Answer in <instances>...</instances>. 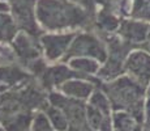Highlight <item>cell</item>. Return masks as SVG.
<instances>
[{
    "mask_svg": "<svg viewBox=\"0 0 150 131\" xmlns=\"http://www.w3.org/2000/svg\"><path fill=\"white\" fill-rule=\"evenodd\" d=\"M93 13L74 0H37V20L42 31L91 29Z\"/></svg>",
    "mask_w": 150,
    "mask_h": 131,
    "instance_id": "1",
    "label": "cell"
},
{
    "mask_svg": "<svg viewBox=\"0 0 150 131\" xmlns=\"http://www.w3.org/2000/svg\"><path fill=\"white\" fill-rule=\"evenodd\" d=\"M100 88L107 94L114 112H128L144 123V104L146 100L145 87L140 85L127 75H122L115 80L102 83Z\"/></svg>",
    "mask_w": 150,
    "mask_h": 131,
    "instance_id": "2",
    "label": "cell"
},
{
    "mask_svg": "<svg viewBox=\"0 0 150 131\" xmlns=\"http://www.w3.org/2000/svg\"><path fill=\"white\" fill-rule=\"evenodd\" d=\"M103 39L107 46V58L100 66L97 77L102 83H106L124 75L125 60L131 51L136 47L122 39L116 33L103 36Z\"/></svg>",
    "mask_w": 150,
    "mask_h": 131,
    "instance_id": "3",
    "label": "cell"
},
{
    "mask_svg": "<svg viewBox=\"0 0 150 131\" xmlns=\"http://www.w3.org/2000/svg\"><path fill=\"white\" fill-rule=\"evenodd\" d=\"M86 57L97 59L98 62L103 63L107 58V46L98 33L93 29H85L79 30L74 34V38L71 43V47L65 55L64 62H67L71 58Z\"/></svg>",
    "mask_w": 150,
    "mask_h": 131,
    "instance_id": "4",
    "label": "cell"
},
{
    "mask_svg": "<svg viewBox=\"0 0 150 131\" xmlns=\"http://www.w3.org/2000/svg\"><path fill=\"white\" fill-rule=\"evenodd\" d=\"M76 31H45L39 37L43 58L48 63L64 62Z\"/></svg>",
    "mask_w": 150,
    "mask_h": 131,
    "instance_id": "5",
    "label": "cell"
},
{
    "mask_svg": "<svg viewBox=\"0 0 150 131\" xmlns=\"http://www.w3.org/2000/svg\"><path fill=\"white\" fill-rule=\"evenodd\" d=\"M9 12L20 31L41 37L43 31L37 20V0H14L11 3Z\"/></svg>",
    "mask_w": 150,
    "mask_h": 131,
    "instance_id": "6",
    "label": "cell"
},
{
    "mask_svg": "<svg viewBox=\"0 0 150 131\" xmlns=\"http://www.w3.org/2000/svg\"><path fill=\"white\" fill-rule=\"evenodd\" d=\"M11 46L16 54L17 63L26 71L33 63L43 58L39 37L31 36L26 31H18Z\"/></svg>",
    "mask_w": 150,
    "mask_h": 131,
    "instance_id": "7",
    "label": "cell"
},
{
    "mask_svg": "<svg viewBox=\"0 0 150 131\" xmlns=\"http://www.w3.org/2000/svg\"><path fill=\"white\" fill-rule=\"evenodd\" d=\"M48 102L64 112L69 121V127H80L88 125L86 122V102L64 96L59 91L48 92ZM68 127V129H69Z\"/></svg>",
    "mask_w": 150,
    "mask_h": 131,
    "instance_id": "8",
    "label": "cell"
},
{
    "mask_svg": "<svg viewBox=\"0 0 150 131\" xmlns=\"http://www.w3.org/2000/svg\"><path fill=\"white\" fill-rule=\"evenodd\" d=\"M124 75L133 79L142 87H148L150 83V54L144 49L137 47L131 51L125 60Z\"/></svg>",
    "mask_w": 150,
    "mask_h": 131,
    "instance_id": "9",
    "label": "cell"
},
{
    "mask_svg": "<svg viewBox=\"0 0 150 131\" xmlns=\"http://www.w3.org/2000/svg\"><path fill=\"white\" fill-rule=\"evenodd\" d=\"M73 77L80 76L65 62H57L48 63L46 69L41 74V76L37 77V81L45 91L52 92L57 91L65 81Z\"/></svg>",
    "mask_w": 150,
    "mask_h": 131,
    "instance_id": "10",
    "label": "cell"
},
{
    "mask_svg": "<svg viewBox=\"0 0 150 131\" xmlns=\"http://www.w3.org/2000/svg\"><path fill=\"white\" fill-rule=\"evenodd\" d=\"M150 30V24L136 19H123L116 34L133 47H141Z\"/></svg>",
    "mask_w": 150,
    "mask_h": 131,
    "instance_id": "11",
    "label": "cell"
},
{
    "mask_svg": "<svg viewBox=\"0 0 150 131\" xmlns=\"http://www.w3.org/2000/svg\"><path fill=\"white\" fill-rule=\"evenodd\" d=\"M102 81L99 79H85V77H73L67 80L57 91L64 96L76 100L88 101L98 87H100Z\"/></svg>",
    "mask_w": 150,
    "mask_h": 131,
    "instance_id": "12",
    "label": "cell"
},
{
    "mask_svg": "<svg viewBox=\"0 0 150 131\" xmlns=\"http://www.w3.org/2000/svg\"><path fill=\"white\" fill-rule=\"evenodd\" d=\"M31 77L33 76L18 63L0 66V94L22 85Z\"/></svg>",
    "mask_w": 150,
    "mask_h": 131,
    "instance_id": "13",
    "label": "cell"
},
{
    "mask_svg": "<svg viewBox=\"0 0 150 131\" xmlns=\"http://www.w3.org/2000/svg\"><path fill=\"white\" fill-rule=\"evenodd\" d=\"M67 64L79 75L80 77L85 79H98L97 75L99 72V68L102 63L98 62L97 59L93 58H86V57H77L68 59Z\"/></svg>",
    "mask_w": 150,
    "mask_h": 131,
    "instance_id": "14",
    "label": "cell"
},
{
    "mask_svg": "<svg viewBox=\"0 0 150 131\" xmlns=\"http://www.w3.org/2000/svg\"><path fill=\"white\" fill-rule=\"evenodd\" d=\"M112 114L102 112L86 102V122L94 131H114Z\"/></svg>",
    "mask_w": 150,
    "mask_h": 131,
    "instance_id": "15",
    "label": "cell"
},
{
    "mask_svg": "<svg viewBox=\"0 0 150 131\" xmlns=\"http://www.w3.org/2000/svg\"><path fill=\"white\" fill-rule=\"evenodd\" d=\"M112 125L115 131H142L144 123L128 112L117 110L112 114Z\"/></svg>",
    "mask_w": 150,
    "mask_h": 131,
    "instance_id": "16",
    "label": "cell"
},
{
    "mask_svg": "<svg viewBox=\"0 0 150 131\" xmlns=\"http://www.w3.org/2000/svg\"><path fill=\"white\" fill-rule=\"evenodd\" d=\"M34 112H20L9 115L1 122L5 131H30Z\"/></svg>",
    "mask_w": 150,
    "mask_h": 131,
    "instance_id": "17",
    "label": "cell"
},
{
    "mask_svg": "<svg viewBox=\"0 0 150 131\" xmlns=\"http://www.w3.org/2000/svg\"><path fill=\"white\" fill-rule=\"evenodd\" d=\"M18 31L11 12L0 13V45H11Z\"/></svg>",
    "mask_w": 150,
    "mask_h": 131,
    "instance_id": "18",
    "label": "cell"
},
{
    "mask_svg": "<svg viewBox=\"0 0 150 131\" xmlns=\"http://www.w3.org/2000/svg\"><path fill=\"white\" fill-rule=\"evenodd\" d=\"M43 112L46 113L47 118L50 119V122H51V125H52V127L55 129V131H68L69 121L62 109H59L57 106H55V105L48 102L45 106Z\"/></svg>",
    "mask_w": 150,
    "mask_h": 131,
    "instance_id": "19",
    "label": "cell"
},
{
    "mask_svg": "<svg viewBox=\"0 0 150 131\" xmlns=\"http://www.w3.org/2000/svg\"><path fill=\"white\" fill-rule=\"evenodd\" d=\"M129 19H136L150 24V0H133Z\"/></svg>",
    "mask_w": 150,
    "mask_h": 131,
    "instance_id": "20",
    "label": "cell"
},
{
    "mask_svg": "<svg viewBox=\"0 0 150 131\" xmlns=\"http://www.w3.org/2000/svg\"><path fill=\"white\" fill-rule=\"evenodd\" d=\"M30 131H55L50 119L43 110H37L33 114L30 125Z\"/></svg>",
    "mask_w": 150,
    "mask_h": 131,
    "instance_id": "21",
    "label": "cell"
},
{
    "mask_svg": "<svg viewBox=\"0 0 150 131\" xmlns=\"http://www.w3.org/2000/svg\"><path fill=\"white\" fill-rule=\"evenodd\" d=\"M144 123H150V97H146L144 104Z\"/></svg>",
    "mask_w": 150,
    "mask_h": 131,
    "instance_id": "22",
    "label": "cell"
},
{
    "mask_svg": "<svg viewBox=\"0 0 150 131\" xmlns=\"http://www.w3.org/2000/svg\"><path fill=\"white\" fill-rule=\"evenodd\" d=\"M68 131H94V130L90 129L89 125H85V126H80V127H69Z\"/></svg>",
    "mask_w": 150,
    "mask_h": 131,
    "instance_id": "23",
    "label": "cell"
},
{
    "mask_svg": "<svg viewBox=\"0 0 150 131\" xmlns=\"http://www.w3.org/2000/svg\"><path fill=\"white\" fill-rule=\"evenodd\" d=\"M141 49H144L146 52H149L150 54V30H149V34H148V37H146L145 42H144L142 46H141Z\"/></svg>",
    "mask_w": 150,
    "mask_h": 131,
    "instance_id": "24",
    "label": "cell"
},
{
    "mask_svg": "<svg viewBox=\"0 0 150 131\" xmlns=\"http://www.w3.org/2000/svg\"><path fill=\"white\" fill-rule=\"evenodd\" d=\"M146 97H150V83L148 84V87H146Z\"/></svg>",
    "mask_w": 150,
    "mask_h": 131,
    "instance_id": "25",
    "label": "cell"
},
{
    "mask_svg": "<svg viewBox=\"0 0 150 131\" xmlns=\"http://www.w3.org/2000/svg\"><path fill=\"white\" fill-rule=\"evenodd\" d=\"M0 1H5V3H9V4H11V3L14 1V0H0Z\"/></svg>",
    "mask_w": 150,
    "mask_h": 131,
    "instance_id": "26",
    "label": "cell"
},
{
    "mask_svg": "<svg viewBox=\"0 0 150 131\" xmlns=\"http://www.w3.org/2000/svg\"><path fill=\"white\" fill-rule=\"evenodd\" d=\"M0 131H5V130H4V127H3V125H1V123H0Z\"/></svg>",
    "mask_w": 150,
    "mask_h": 131,
    "instance_id": "27",
    "label": "cell"
},
{
    "mask_svg": "<svg viewBox=\"0 0 150 131\" xmlns=\"http://www.w3.org/2000/svg\"><path fill=\"white\" fill-rule=\"evenodd\" d=\"M3 46H4V45H0V50H1V49H3Z\"/></svg>",
    "mask_w": 150,
    "mask_h": 131,
    "instance_id": "28",
    "label": "cell"
},
{
    "mask_svg": "<svg viewBox=\"0 0 150 131\" xmlns=\"http://www.w3.org/2000/svg\"><path fill=\"white\" fill-rule=\"evenodd\" d=\"M114 131H115V130H114Z\"/></svg>",
    "mask_w": 150,
    "mask_h": 131,
    "instance_id": "29",
    "label": "cell"
}]
</instances>
